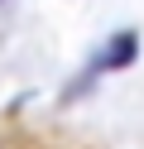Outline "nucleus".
Returning a JSON list of instances; mask_svg holds the SVG:
<instances>
[{
  "mask_svg": "<svg viewBox=\"0 0 144 149\" xmlns=\"http://www.w3.org/2000/svg\"><path fill=\"white\" fill-rule=\"evenodd\" d=\"M134 48H139V39H134V29H125L120 43H111V53H106L101 68H125V63H134Z\"/></svg>",
  "mask_w": 144,
  "mask_h": 149,
  "instance_id": "f257e3e1",
  "label": "nucleus"
}]
</instances>
